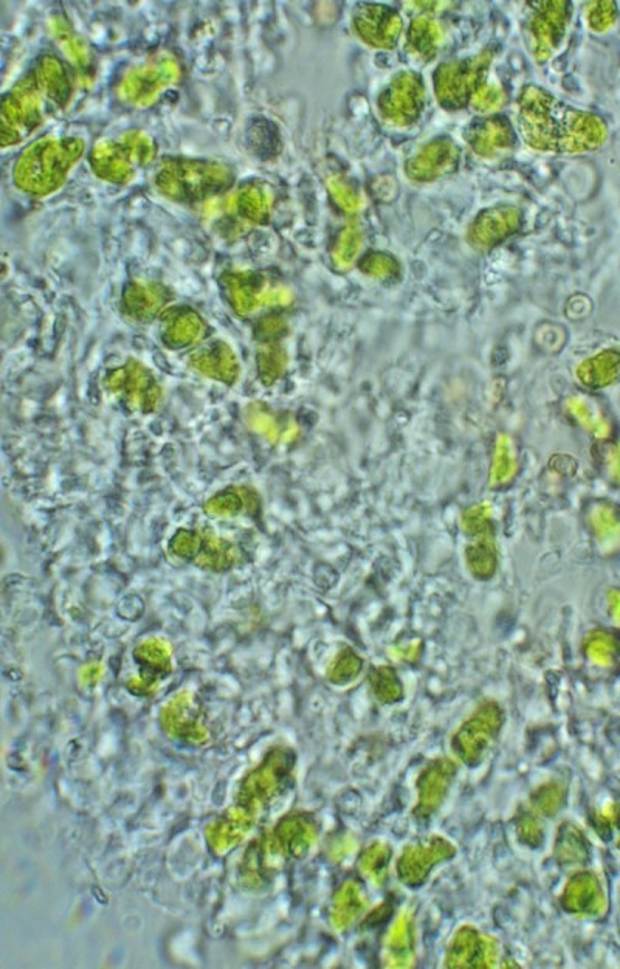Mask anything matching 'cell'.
<instances>
[{
    "instance_id": "obj_35",
    "label": "cell",
    "mask_w": 620,
    "mask_h": 969,
    "mask_svg": "<svg viewBox=\"0 0 620 969\" xmlns=\"http://www.w3.org/2000/svg\"><path fill=\"white\" fill-rule=\"evenodd\" d=\"M506 103V90L501 89L500 86H493V84H483L476 90L472 101H470L473 109L479 114H495V112L501 111Z\"/></svg>"
},
{
    "instance_id": "obj_25",
    "label": "cell",
    "mask_w": 620,
    "mask_h": 969,
    "mask_svg": "<svg viewBox=\"0 0 620 969\" xmlns=\"http://www.w3.org/2000/svg\"><path fill=\"white\" fill-rule=\"evenodd\" d=\"M599 897V887L593 876L589 873H579L572 876L566 884L560 904L571 914H591L597 909Z\"/></svg>"
},
{
    "instance_id": "obj_20",
    "label": "cell",
    "mask_w": 620,
    "mask_h": 969,
    "mask_svg": "<svg viewBox=\"0 0 620 969\" xmlns=\"http://www.w3.org/2000/svg\"><path fill=\"white\" fill-rule=\"evenodd\" d=\"M459 148L450 138H434L413 159L408 160L405 171L416 182H433L456 168Z\"/></svg>"
},
{
    "instance_id": "obj_5",
    "label": "cell",
    "mask_w": 620,
    "mask_h": 969,
    "mask_svg": "<svg viewBox=\"0 0 620 969\" xmlns=\"http://www.w3.org/2000/svg\"><path fill=\"white\" fill-rule=\"evenodd\" d=\"M157 157V145L142 131H129L118 140H103L90 151L89 162L98 179L124 185Z\"/></svg>"
},
{
    "instance_id": "obj_37",
    "label": "cell",
    "mask_w": 620,
    "mask_h": 969,
    "mask_svg": "<svg viewBox=\"0 0 620 969\" xmlns=\"http://www.w3.org/2000/svg\"><path fill=\"white\" fill-rule=\"evenodd\" d=\"M616 19L617 7L613 2H594L588 7V24L594 32H607Z\"/></svg>"
},
{
    "instance_id": "obj_26",
    "label": "cell",
    "mask_w": 620,
    "mask_h": 969,
    "mask_svg": "<svg viewBox=\"0 0 620 969\" xmlns=\"http://www.w3.org/2000/svg\"><path fill=\"white\" fill-rule=\"evenodd\" d=\"M52 28L62 49L66 50L67 56L72 59L73 66H76V69L80 72L81 80L84 83H90L93 80V75H95V64H93L87 45L73 33L72 27L64 19H53Z\"/></svg>"
},
{
    "instance_id": "obj_7",
    "label": "cell",
    "mask_w": 620,
    "mask_h": 969,
    "mask_svg": "<svg viewBox=\"0 0 620 969\" xmlns=\"http://www.w3.org/2000/svg\"><path fill=\"white\" fill-rule=\"evenodd\" d=\"M180 76L182 67L173 53H155L146 63L124 73L118 84V95L131 106L148 107L159 100L169 87L176 86Z\"/></svg>"
},
{
    "instance_id": "obj_19",
    "label": "cell",
    "mask_w": 620,
    "mask_h": 969,
    "mask_svg": "<svg viewBox=\"0 0 620 969\" xmlns=\"http://www.w3.org/2000/svg\"><path fill=\"white\" fill-rule=\"evenodd\" d=\"M501 728V712L493 704L479 709L478 714L462 726L455 737V751L462 762L469 766L478 765L483 759L484 751L489 748L496 732Z\"/></svg>"
},
{
    "instance_id": "obj_21",
    "label": "cell",
    "mask_w": 620,
    "mask_h": 969,
    "mask_svg": "<svg viewBox=\"0 0 620 969\" xmlns=\"http://www.w3.org/2000/svg\"><path fill=\"white\" fill-rule=\"evenodd\" d=\"M521 213L517 208L495 207L483 211L470 227L469 239L476 247H492L517 232Z\"/></svg>"
},
{
    "instance_id": "obj_13",
    "label": "cell",
    "mask_w": 620,
    "mask_h": 969,
    "mask_svg": "<svg viewBox=\"0 0 620 969\" xmlns=\"http://www.w3.org/2000/svg\"><path fill=\"white\" fill-rule=\"evenodd\" d=\"M318 827L310 814H290L273 828L272 835L259 841L262 855L281 859H301L317 841ZM269 867V864H267Z\"/></svg>"
},
{
    "instance_id": "obj_40",
    "label": "cell",
    "mask_w": 620,
    "mask_h": 969,
    "mask_svg": "<svg viewBox=\"0 0 620 969\" xmlns=\"http://www.w3.org/2000/svg\"><path fill=\"white\" fill-rule=\"evenodd\" d=\"M360 245V235L357 227H348L343 236H341L340 247H338V256H340L341 261H351L354 258L355 253L359 250Z\"/></svg>"
},
{
    "instance_id": "obj_36",
    "label": "cell",
    "mask_w": 620,
    "mask_h": 969,
    "mask_svg": "<svg viewBox=\"0 0 620 969\" xmlns=\"http://www.w3.org/2000/svg\"><path fill=\"white\" fill-rule=\"evenodd\" d=\"M360 666H362L360 659L351 650H345L338 655L337 661L329 670V680L334 684L349 683L359 675Z\"/></svg>"
},
{
    "instance_id": "obj_11",
    "label": "cell",
    "mask_w": 620,
    "mask_h": 969,
    "mask_svg": "<svg viewBox=\"0 0 620 969\" xmlns=\"http://www.w3.org/2000/svg\"><path fill=\"white\" fill-rule=\"evenodd\" d=\"M424 81L416 72H402L380 94L379 111L385 121L400 128L414 125L425 107Z\"/></svg>"
},
{
    "instance_id": "obj_4",
    "label": "cell",
    "mask_w": 620,
    "mask_h": 969,
    "mask_svg": "<svg viewBox=\"0 0 620 969\" xmlns=\"http://www.w3.org/2000/svg\"><path fill=\"white\" fill-rule=\"evenodd\" d=\"M154 183L171 201L191 204L230 190L235 171L221 162L171 157L155 169Z\"/></svg>"
},
{
    "instance_id": "obj_10",
    "label": "cell",
    "mask_w": 620,
    "mask_h": 969,
    "mask_svg": "<svg viewBox=\"0 0 620 969\" xmlns=\"http://www.w3.org/2000/svg\"><path fill=\"white\" fill-rule=\"evenodd\" d=\"M527 33L537 63L548 61L562 44L571 21L568 2H532L527 4Z\"/></svg>"
},
{
    "instance_id": "obj_28",
    "label": "cell",
    "mask_w": 620,
    "mask_h": 969,
    "mask_svg": "<svg viewBox=\"0 0 620 969\" xmlns=\"http://www.w3.org/2000/svg\"><path fill=\"white\" fill-rule=\"evenodd\" d=\"M413 931L408 917H400L386 940V966L408 968L413 965Z\"/></svg>"
},
{
    "instance_id": "obj_38",
    "label": "cell",
    "mask_w": 620,
    "mask_h": 969,
    "mask_svg": "<svg viewBox=\"0 0 620 969\" xmlns=\"http://www.w3.org/2000/svg\"><path fill=\"white\" fill-rule=\"evenodd\" d=\"M362 269L368 275L379 276V278H391L399 273V266L396 261L383 253H371L362 261Z\"/></svg>"
},
{
    "instance_id": "obj_14",
    "label": "cell",
    "mask_w": 620,
    "mask_h": 969,
    "mask_svg": "<svg viewBox=\"0 0 620 969\" xmlns=\"http://www.w3.org/2000/svg\"><path fill=\"white\" fill-rule=\"evenodd\" d=\"M132 656L140 667V676L128 681V690L137 697H152L173 673V649L165 639L148 638L135 647Z\"/></svg>"
},
{
    "instance_id": "obj_9",
    "label": "cell",
    "mask_w": 620,
    "mask_h": 969,
    "mask_svg": "<svg viewBox=\"0 0 620 969\" xmlns=\"http://www.w3.org/2000/svg\"><path fill=\"white\" fill-rule=\"evenodd\" d=\"M169 551L177 559L210 573H228L241 562V551L233 543L197 531H180Z\"/></svg>"
},
{
    "instance_id": "obj_34",
    "label": "cell",
    "mask_w": 620,
    "mask_h": 969,
    "mask_svg": "<svg viewBox=\"0 0 620 969\" xmlns=\"http://www.w3.org/2000/svg\"><path fill=\"white\" fill-rule=\"evenodd\" d=\"M589 380L596 385H607L620 377V351H605L585 365Z\"/></svg>"
},
{
    "instance_id": "obj_39",
    "label": "cell",
    "mask_w": 620,
    "mask_h": 969,
    "mask_svg": "<svg viewBox=\"0 0 620 969\" xmlns=\"http://www.w3.org/2000/svg\"><path fill=\"white\" fill-rule=\"evenodd\" d=\"M329 188H331V193L334 194L335 201L341 207L351 211L360 207L359 194L355 193L345 180L334 177V179L329 180Z\"/></svg>"
},
{
    "instance_id": "obj_33",
    "label": "cell",
    "mask_w": 620,
    "mask_h": 969,
    "mask_svg": "<svg viewBox=\"0 0 620 969\" xmlns=\"http://www.w3.org/2000/svg\"><path fill=\"white\" fill-rule=\"evenodd\" d=\"M566 794H568V791H566V787L562 782L546 783V785L538 788L532 794L531 807L540 816L552 818V816H555L558 811L563 810V807H565Z\"/></svg>"
},
{
    "instance_id": "obj_3",
    "label": "cell",
    "mask_w": 620,
    "mask_h": 969,
    "mask_svg": "<svg viewBox=\"0 0 620 969\" xmlns=\"http://www.w3.org/2000/svg\"><path fill=\"white\" fill-rule=\"evenodd\" d=\"M86 143L78 137H44L28 145L16 160L13 182L22 193L44 197L55 193L83 159Z\"/></svg>"
},
{
    "instance_id": "obj_18",
    "label": "cell",
    "mask_w": 620,
    "mask_h": 969,
    "mask_svg": "<svg viewBox=\"0 0 620 969\" xmlns=\"http://www.w3.org/2000/svg\"><path fill=\"white\" fill-rule=\"evenodd\" d=\"M498 942L472 926L456 932L445 956V968H493L498 962Z\"/></svg>"
},
{
    "instance_id": "obj_8",
    "label": "cell",
    "mask_w": 620,
    "mask_h": 969,
    "mask_svg": "<svg viewBox=\"0 0 620 969\" xmlns=\"http://www.w3.org/2000/svg\"><path fill=\"white\" fill-rule=\"evenodd\" d=\"M495 53L493 49H486L479 55L441 64L434 72V94L439 103L448 111L467 106L476 90L483 86Z\"/></svg>"
},
{
    "instance_id": "obj_15",
    "label": "cell",
    "mask_w": 620,
    "mask_h": 969,
    "mask_svg": "<svg viewBox=\"0 0 620 969\" xmlns=\"http://www.w3.org/2000/svg\"><path fill=\"white\" fill-rule=\"evenodd\" d=\"M160 726L168 737L186 745H205L210 740V732L205 726L204 718L188 690H182L174 695L163 706L160 711Z\"/></svg>"
},
{
    "instance_id": "obj_32",
    "label": "cell",
    "mask_w": 620,
    "mask_h": 969,
    "mask_svg": "<svg viewBox=\"0 0 620 969\" xmlns=\"http://www.w3.org/2000/svg\"><path fill=\"white\" fill-rule=\"evenodd\" d=\"M235 205L245 218L252 221L261 222L269 216V196L259 185L242 188L235 196Z\"/></svg>"
},
{
    "instance_id": "obj_29",
    "label": "cell",
    "mask_w": 620,
    "mask_h": 969,
    "mask_svg": "<svg viewBox=\"0 0 620 969\" xmlns=\"http://www.w3.org/2000/svg\"><path fill=\"white\" fill-rule=\"evenodd\" d=\"M555 861L562 867L576 866L588 856V844L576 825L565 822L558 828L554 845Z\"/></svg>"
},
{
    "instance_id": "obj_24",
    "label": "cell",
    "mask_w": 620,
    "mask_h": 969,
    "mask_svg": "<svg viewBox=\"0 0 620 969\" xmlns=\"http://www.w3.org/2000/svg\"><path fill=\"white\" fill-rule=\"evenodd\" d=\"M366 898L362 887L355 881H346L332 901L331 921L337 931H345L363 914Z\"/></svg>"
},
{
    "instance_id": "obj_22",
    "label": "cell",
    "mask_w": 620,
    "mask_h": 969,
    "mask_svg": "<svg viewBox=\"0 0 620 969\" xmlns=\"http://www.w3.org/2000/svg\"><path fill=\"white\" fill-rule=\"evenodd\" d=\"M255 819L256 814L250 813L245 808L239 805L231 807L222 814L221 818L208 825L207 842L210 849L216 855L230 852L252 830Z\"/></svg>"
},
{
    "instance_id": "obj_30",
    "label": "cell",
    "mask_w": 620,
    "mask_h": 969,
    "mask_svg": "<svg viewBox=\"0 0 620 969\" xmlns=\"http://www.w3.org/2000/svg\"><path fill=\"white\" fill-rule=\"evenodd\" d=\"M391 847L383 842H374L362 853L359 869L371 883L382 886L390 872Z\"/></svg>"
},
{
    "instance_id": "obj_2",
    "label": "cell",
    "mask_w": 620,
    "mask_h": 969,
    "mask_svg": "<svg viewBox=\"0 0 620 969\" xmlns=\"http://www.w3.org/2000/svg\"><path fill=\"white\" fill-rule=\"evenodd\" d=\"M518 126L527 146L555 154L596 151L608 137L602 118L574 109L538 86L521 90Z\"/></svg>"
},
{
    "instance_id": "obj_1",
    "label": "cell",
    "mask_w": 620,
    "mask_h": 969,
    "mask_svg": "<svg viewBox=\"0 0 620 969\" xmlns=\"http://www.w3.org/2000/svg\"><path fill=\"white\" fill-rule=\"evenodd\" d=\"M75 94L69 67L58 56L42 55L0 106V146L10 148L35 134L59 112L66 111Z\"/></svg>"
},
{
    "instance_id": "obj_23",
    "label": "cell",
    "mask_w": 620,
    "mask_h": 969,
    "mask_svg": "<svg viewBox=\"0 0 620 969\" xmlns=\"http://www.w3.org/2000/svg\"><path fill=\"white\" fill-rule=\"evenodd\" d=\"M465 138L473 152L481 157L496 156L515 145L514 129L504 117L475 121L465 132Z\"/></svg>"
},
{
    "instance_id": "obj_27",
    "label": "cell",
    "mask_w": 620,
    "mask_h": 969,
    "mask_svg": "<svg viewBox=\"0 0 620 969\" xmlns=\"http://www.w3.org/2000/svg\"><path fill=\"white\" fill-rule=\"evenodd\" d=\"M442 41V28L430 16H419L411 22L408 30L407 49L422 61H430L438 53Z\"/></svg>"
},
{
    "instance_id": "obj_16",
    "label": "cell",
    "mask_w": 620,
    "mask_h": 969,
    "mask_svg": "<svg viewBox=\"0 0 620 969\" xmlns=\"http://www.w3.org/2000/svg\"><path fill=\"white\" fill-rule=\"evenodd\" d=\"M352 27L365 44L374 49L390 50L399 42L403 24L400 14L391 7L362 4L355 8Z\"/></svg>"
},
{
    "instance_id": "obj_12",
    "label": "cell",
    "mask_w": 620,
    "mask_h": 969,
    "mask_svg": "<svg viewBox=\"0 0 620 969\" xmlns=\"http://www.w3.org/2000/svg\"><path fill=\"white\" fill-rule=\"evenodd\" d=\"M456 847L448 839L433 835L424 841L410 844L397 859V878L410 889L424 886L434 867L455 858Z\"/></svg>"
},
{
    "instance_id": "obj_17",
    "label": "cell",
    "mask_w": 620,
    "mask_h": 969,
    "mask_svg": "<svg viewBox=\"0 0 620 969\" xmlns=\"http://www.w3.org/2000/svg\"><path fill=\"white\" fill-rule=\"evenodd\" d=\"M458 768L448 759L431 762L419 774L416 780L417 802L413 808V816L417 822H428L438 813L439 808L447 799Z\"/></svg>"
},
{
    "instance_id": "obj_41",
    "label": "cell",
    "mask_w": 620,
    "mask_h": 969,
    "mask_svg": "<svg viewBox=\"0 0 620 969\" xmlns=\"http://www.w3.org/2000/svg\"><path fill=\"white\" fill-rule=\"evenodd\" d=\"M129 303L137 309L138 314H143V312L152 311V307H155L159 300H155L154 295H149L148 289H137L129 298Z\"/></svg>"
},
{
    "instance_id": "obj_6",
    "label": "cell",
    "mask_w": 620,
    "mask_h": 969,
    "mask_svg": "<svg viewBox=\"0 0 620 969\" xmlns=\"http://www.w3.org/2000/svg\"><path fill=\"white\" fill-rule=\"evenodd\" d=\"M295 763L297 756L289 746L270 749L262 762L242 780L238 791L239 807L253 814L267 807L287 787Z\"/></svg>"
},
{
    "instance_id": "obj_31",
    "label": "cell",
    "mask_w": 620,
    "mask_h": 969,
    "mask_svg": "<svg viewBox=\"0 0 620 969\" xmlns=\"http://www.w3.org/2000/svg\"><path fill=\"white\" fill-rule=\"evenodd\" d=\"M515 835L518 841L531 849H540L545 842V825L540 814L532 807L518 808L514 816Z\"/></svg>"
}]
</instances>
